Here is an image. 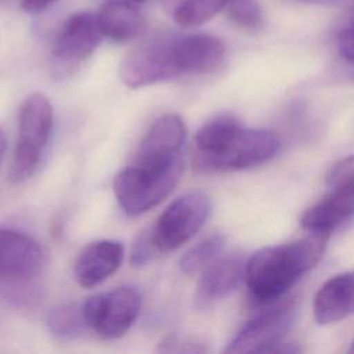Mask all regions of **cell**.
Returning <instances> with one entry per match:
<instances>
[{"label":"cell","instance_id":"obj_1","mask_svg":"<svg viewBox=\"0 0 354 354\" xmlns=\"http://www.w3.org/2000/svg\"><path fill=\"white\" fill-rule=\"evenodd\" d=\"M329 234L310 235L272 246H266L246 260L245 281L252 300L270 306L279 300L322 257Z\"/></svg>","mask_w":354,"mask_h":354},{"label":"cell","instance_id":"obj_2","mask_svg":"<svg viewBox=\"0 0 354 354\" xmlns=\"http://www.w3.org/2000/svg\"><path fill=\"white\" fill-rule=\"evenodd\" d=\"M44 264L40 245L24 232L0 228V296L12 306L30 307L40 300L36 281Z\"/></svg>","mask_w":354,"mask_h":354},{"label":"cell","instance_id":"obj_3","mask_svg":"<svg viewBox=\"0 0 354 354\" xmlns=\"http://www.w3.org/2000/svg\"><path fill=\"white\" fill-rule=\"evenodd\" d=\"M181 158L160 169L131 165L116 174L113 192L120 207L129 216L142 214L165 201L181 178Z\"/></svg>","mask_w":354,"mask_h":354},{"label":"cell","instance_id":"obj_4","mask_svg":"<svg viewBox=\"0 0 354 354\" xmlns=\"http://www.w3.org/2000/svg\"><path fill=\"white\" fill-rule=\"evenodd\" d=\"M53 106L41 93L24 101L18 118V140L11 162L10 177L14 183L28 180L39 166L53 129Z\"/></svg>","mask_w":354,"mask_h":354},{"label":"cell","instance_id":"obj_5","mask_svg":"<svg viewBox=\"0 0 354 354\" xmlns=\"http://www.w3.org/2000/svg\"><path fill=\"white\" fill-rule=\"evenodd\" d=\"M330 191L301 216V225L308 232L329 234L354 216V156L332 166L328 174Z\"/></svg>","mask_w":354,"mask_h":354},{"label":"cell","instance_id":"obj_6","mask_svg":"<svg viewBox=\"0 0 354 354\" xmlns=\"http://www.w3.org/2000/svg\"><path fill=\"white\" fill-rule=\"evenodd\" d=\"M210 212L212 201L202 191H191L174 199L151 228L159 252L176 250L188 242L205 225Z\"/></svg>","mask_w":354,"mask_h":354},{"label":"cell","instance_id":"obj_7","mask_svg":"<svg viewBox=\"0 0 354 354\" xmlns=\"http://www.w3.org/2000/svg\"><path fill=\"white\" fill-rule=\"evenodd\" d=\"M279 145V138L272 131L239 126L218 151L195 162L206 170H245L275 156Z\"/></svg>","mask_w":354,"mask_h":354},{"label":"cell","instance_id":"obj_8","mask_svg":"<svg viewBox=\"0 0 354 354\" xmlns=\"http://www.w3.org/2000/svg\"><path fill=\"white\" fill-rule=\"evenodd\" d=\"M141 308V295L131 286H120L91 296L83 303L88 329L100 337H122L136 322Z\"/></svg>","mask_w":354,"mask_h":354},{"label":"cell","instance_id":"obj_9","mask_svg":"<svg viewBox=\"0 0 354 354\" xmlns=\"http://www.w3.org/2000/svg\"><path fill=\"white\" fill-rule=\"evenodd\" d=\"M104 37L98 17L90 11L71 15L58 30L51 48V65L59 76L80 66Z\"/></svg>","mask_w":354,"mask_h":354},{"label":"cell","instance_id":"obj_10","mask_svg":"<svg viewBox=\"0 0 354 354\" xmlns=\"http://www.w3.org/2000/svg\"><path fill=\"white\" fill-rule=\"evenodd\" d=\"M171 41L173 35H162L131 50L120 62V80L130 88H141L178 77Z\"/></svg>","mask_w":354,"mask_h":354},{"label":"cell","instance_id":"obj_11","mask_svg":"<svg viewBox=\"0 0 354 354\" xmlns=\"http://www.w3.org/2000/svg\"><path fill=\"white\" fill-rule=\"evenodd\" d=\"M292 301L270 307L248 321L228 343L225 353H270L286 335L295 321Z\"/></svg>","mask_w":354,"mask_h":354},{"label":"cell","instance_id":"obj_12","mask_svg":"<svg viewBox=\"0 0 354 354\" xmlns=\"http://www.w3.org/2000/svg\"><path fill=\"white\" fill-rule=\"evenodd\" d=\"M187 137L184 120L176 113H166L156 119L141 140L134 163L140 167L160 169L180 159Z\"/></svg>","mask_w":354,"mask_h":354},{"label":"cell","instance_id":"obj_13","mask_svg":"<svg viewBox=\"0 0 354 354\" xmlns=\"http://www.w3.org/2000/svg\"><path fill=\"white\" fill-rule=\"evenodd\" d=\"M173 57L178 75H201L216 71L224 61V43L207 33L173 35Z\"/></svg>","mask_w":354,"mask_h":354},{"label":"cell","instance_id":"obj_14","mask_svg":"<svg viewBox=\"0 0 354 354\" xmlns=\"http://www.w3.org/2000/svg\"><path fill=\"white\" fill-rule=\"evenodd\" d=\"M123 256V245L118 241L101 239L91 242L75 261V279L84 288H94L119 270Z\"/></svg>","mask_w":354,"mask_h":354},{"label":"cell","instance_id":"obj_15","mask_svg":"<svg viewBox=\"0 0 354 354\" xmlns=\"http://www.w3.org/2000/svg\"><path fill=\"white\" fill-rule=\"evenodd\" d=\"M246 260L241 254L216 259L202 272L196 288V303L209 306L232 293L245 279Z\"/></svg>","mask_w":354,"mask_h":354},{"label":"cell","instance_id":"obj_16","mask_svg":"<svg viewBox=\"0 0 354 354\" xmlns=\"http://www.w3.org/2000/svg\"><path fill=\"white\" fill-rule=\"evenodd\" d=\"M354 314V271L328 279L314 297V317L321 325L333 324Z\"/></svg>","mask_w":354,"mask_h":354},{"label":"cell","instance_id":"obj_17","mask_svg":"<svg viewBox=\"0 0 354 354\" xmlns=\"http://www.w3.org/2000/svg\"><path fill=\"white\" fill-rule=\"evenodd\" d=\"M97 17L104 36L119 43L142 36L148 28L144 14L123 0H111L104 4Z\"/></svg>","mask_w":354,"mask_h":354},{"label":"cell","instance_id":"obj_18","mask_svg":"<svg viewBox=\"0 0 354 354\" xmlns=\"http://www.w3.org/2000/svg\"><path fill=\"white\" fill-rule=\"evenodd\" d=\"M46 324L50 333L58 340H75L88 329L83 303H68L53 307L46 317Z\"/></svg>","mask_w":354,"mask_h":354},{"label":"cell","instance_id":"obj_19","mask_svg":"<svg viewBox=\"0 0 354 354\" xmlns=\"http://www.w3.org/2000/svg\"><path fill=\"white\" fill-rule=\"evenodd\" d=\"M239 126V122L227 113L206 122L195 134V160L207 158L218 151Z\"/></svg>","mask_w":354,"mask_h":354},{"label":"cell","instance_id":"obj_20","mask_svg":"<svg viewBox=\"0 0 354 354\" xmlns=\"http://www.w3.org/2000/svg\"><path fill=\"white\" fill-rule=\"evenodd\" d=\"M225 246V236L220 232H214L196 245L189 248L180 259V268L187 275H195L202 272L216 259L220 257Z\"/></svg>","mask_w":354,"mask_h":354},{"label":"cell","instance_id":"obj_21","mask_svg":"<svg viewBox=\"0 0 354 354\" xmlns=\"http://www.w3.org/2000/svg\"><path fill=\"white\" fill-rule=\"evenodd\" d=\"M227 0H183L174 8V21L183 28H195L224 10Z\"/></svg>","mask_w":354,"mask_h":354},{"label":"cell","instance_id":"obj_22","mask_svg":"<svg viewBox=\"0 0 354 354\" xmlns=\"http://www.w3.org/2000/svg\"><path fill=\"white\" fill-rule=\"evenodd\" d=\"M224 10L227 17L241 29L257 32L264 25L263 10L257 0H227Z\"/></svg>","mask_w":354,"mask_h":354},{"label":"cell","instance_id":"obj_23","mask_svg":"<svg viewBox=\"0 0 354 354\" xmlns=\"http://www.w3.org/2000/svg\"><path fill=\"white\" fill-rule=\"evenodd\" d=\"M159 254H160V252L153 242L152 232H151V230H148V231L141 232L137 236L136 242L133 243L131 252H130V263L136 267L145 266Z\"/></svg>","mask_w":354,"mask_h":354},{"label":"cell","instance_id":"obj_24","mask_svg":"<svg viewBox=\"0 0 354 354\" xmlns=\"http://www.w3.org/2000/svg\"><path fill=\"white\" fill-rule=\"evenodd\" d=\"M159 351L163 353H202L205 347L192 342H180L176 336H169L159 343Z\"/></svg>","mask_w":354,"mask_h":354},{"label":"cell","instance_id":"obj_25","mask_svg":"<svg viewBox=\"0 0 354 354\" xmlns=\"http://www.w3.org/2000/svg\"><path fill=\"white\" fill-rule=\"evenodd\" d=\"M337 47L342 57L354 64V26L347 25L337 36Z\"/></svg>","mask_w":354,"mask_h":354},{"label":"cell","instance_id":"obj_26","mask_svg":"<svg viewBox=\"0 0 354 354\" xmlns=\"http://www.w3.org/2000/svg\"><path fill=\"white\" fill-rule=\"evenodd\" d=\"M57 0H22L21 7L24 11L29 14H39L46 11L50 6H53Z\"/></svg>","mask_w":354,"mask_h":354},{"label":"cell","instance_id":"obj_27","mask_svg":"<svg viewBox=\"0 0 354 354\" xmlns=\"http://www.w3.org/2000/svg\"><path fill=\"white\" fill-rule=\"evenodd\" d=\"M307 4H317V6H328V7H343L354 4V0H297Z\"/></svg>","mask_w":354,"mask_h":354},{"label":"cell","instance_id":"obj_28","mask_svg":"<svg viewBox=\"0 0 354 354\" xmlns=\"http://www.w3.org/2000/svg\"><path fill=\"white\" fill-rule=\"evenodd\" d=\"M4 149H6V138H4V134L0 129V163L3 160V155H4Z\"/></svg>","mask_w":354,"mask_h":354},{"label":"cell","instance_id":"obj_29","mask_svg":"<svg viewBox=\"0 0 354 354\" xmlns=\"http://www.w3.org/2000/svg\"><path fill=\"white\" fill-rule=\"evenodd\" d=\"M123 1H129V3H140V1H145V0H123Z\"/></svg>","mask_w":354,"mask_h":354},{"label":"cell","instance_id":"obj_30","mask_svg":"<svg viewBox=\"0 0 354 354\" xmlns=\"http://www.w3.org/2000/svg\"><path fill=\"white\" fill-rule=\"evenodd\" d=\"M350 353H354V340H353V343H351V347H350V350H348Z\"/></svg>","mask_w":354,"mask_h":354},{"label":"cell","instance_id":"obj_31","mask_svg":"<svg viewBox=\"0 0 354 354\" xmlns=\"http://www.w3.org/2000/svg\"><path fill=\"white\" fill-rule=\"evenodd\" d=\"M6 1H10V0H0V3H6Z\"/></svg>","mask_w":354,"mask_h":354}]
</instances>
